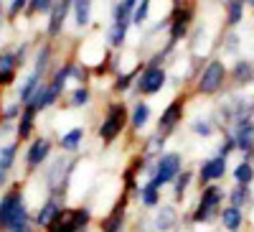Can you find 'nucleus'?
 <instances>
[{
	"instance_id": "obj_1",
	"label": "nucleus",
	"mask_w": 254,
	"mask_h": 232,
	"mask_svg": "<svg viewBox=\"0 0 254 232\" xmlns=\"http://www.w3.org/2000/svg\"><path fill=\"white\" fill-rule=\"evenodd\" d=\"M18 227H36L33 212L26 204V186L23 181H13L0 194V232L18 230Z\"/></svg>"
},
{
	"instance_id": "obj_2",
	"label": "nucleus",
	"mask_w": 254,
	"mask_h": 232,
	"mask_svg": "<svg viewBox=\"0 0 254 232\" xmlns=\"http://www.w3.org/2000/svg\"><path fill=\"white\" fill-rule=\"evenodd\" d=\"M224 204H226V189L221 184L201 186L196 207H193V212H190L188 222L190 225H208V222H214V220H219V212H221Z\"/></svg>"
},
{
	"instance_id": "obj_3",
	"label": "nucleus",
	"mask_w": 254,
	"mask_h": 232,
	"mask_svg": "<svg viewBox=\"0 0 254 232\" xmlns=\"http://www.w3.org/2000/svg\"><path fill=\"white\" fill-rule=\"evenodd\" d=\"M127 125H130V110L125 108V102H112L107 108V113H104L99 128H97V138L104 145H112L115 140L122 138Z\"/></svg>"
},
{
	"instance_id": "obj_4",
	"label": "nucleus",
	"mask_w": 254,
	"mask_h": 232,
	"mask_svg": "<svg viewBox=\"0 0 254 232\" xmlns=\"http://www.w3.org/2000/svg\"><path fill=\"white\" fill-rule=\"evenodd\" d=\"M229 79V69L221 59H211L208 64L198 72V79H196V92L203 95V97H214L224 90V84Z\"/></svg>"
},
{
	"instance_id": "obj_5",
	"label": "nucleus",
	"mask_w": 254,
	"mask_h": 232,
	"mask_svg": "<svg viewBox=\"0 0 254 232\" xmlns=\"http://www.w3.org/2000/svg\"><path fill=\"white\" fill-rule=\"evenodd\" d=\"M94 222V212L87 204L79 207H66L61 212V217L46 230V232H87Z\"/></svg>"
},
{
	"instance_id": "obj_6",
	"label": "nucleus",
	"mask_w": 254,
	"mask_h": 232,
	"mask_svg": "<svg viewBox=\"0 0 254 232\" xmlns=\"http://www.w3.org/2000/svg\"><path fill=\"white\" fill-rule=\"evenodd\" d=\"M186 168V163H183V156L178 153V151H165V153H160L158 158H155V166H153V174H150V181L158 186V189H163V186H171L173 184V179Z\"/></svg>"
},
{
	"instance_id": "obj_7",
	"label": "nucleus",
	"mask_w": 254,
	"mask_h": 232,
	"mask_svg": "<svg viewBox=\"0 0 254 232\" xmlns=\"http://www.w3.org/2000/svg\"><path fill=\"white\" fill-rule=\"evenodd\" d=\"M51 153H54V143H51V138H46V135H36V138H33L31 143H28L26 153H23L26 176L36 174L38 168H44V166L49 163Z\"/></svg>"
},
{
	"instance_id": "obj_8",
	"label": "nucleus",
	"mask_w": 254,
	"mask_h": 232,
	"mask_svg": "<svg viewBox=\"0 0 254 232\" xmlns=\"http://www.w3.org/2000/svg\"><path fill=\"white\" fill-rule=\"evenodd\" d=\"M229 176V158L224 156H208L198 163L196 168V184L198 186H208V184H221Z\"/></svg>"
},
{
	"instance_id": "obj_9",
	"label": "nucleus",
	"mask_w": 254,
	"mask_h": 232,
	"mask_svg": "<svg viewBox=\"0 0 254 232\" xmlns=\"http://www.w3.org/2000/svg\"><path fill=\"white\" fill-rule=\"evenodd\" d=\"M66 209V197H59V194H46V199L41 202V207L33 212V225H36V230H49L59 217H61V212Z\"/></svg>"
},
{
	"instance_id": "obj_10",
	"label": "nucleus",
	"mask_w": 254,
	"mask_h": 232,
	"mask_svg": "<svg viewBox=\"0 0 254 232\" xmlns=\"http://www.w3.org/2000/svg\"><path fill=\"white\" fill-rule=\"evenodd\" d=\"M226 130L231 133V138H234V143H237V153L244 161L254 163V120H237Z\"/></svg>"
},
{
	"instance_id": "obj_11",
	"label": "nucleus",
	"mask_w": 254,
	"mask_h": 232,
	"mask_svg": "<svg viewBox=\"0 0 254 232\" xmlns=\"http://www.w3.org/2000/svg\"><path fill=\"white\" fill-rule=\"evenodd\" d=\"M183 115H186V100H183V97H176V100L160 113V117H158V130H155V133H160L163 138H171V135L178 130V125L183 122Z\"/></svg>"
},
{
	"instance_id": "obj_12",
	"label": "nucleus",
	"mask_w": 254,
	"mask_h": 232,
	"mask_svg": "<svg viewBox=\"0 0 254 232\" xmlns=\"http://www.w3.org/2000/svg\"><path fill=\"white\" fill-rule=\"evenodd\" d=\"M168 82V72L163 67H145L135 82V87L140 95H158Z\"/></svg>"
},
{
	"instance_id": "obj_13",
	"label": "nucleus",
	"mask_w": 254,
	"mask_h": 232,
	"mask_svg": "<svg viewBox=\"0 0 254 232\" xmlns=\"http://www.w3.org/2000/svg\"><path fill=\"white\" fill-rule=\"evenodd\" d=\"M127 199H130V194H122L115 202V207L99 220V232H125V225H127Z\"/></svg>"
},
{
	"instance_id": "obj_14",
	"label": "nucleus",
	"mask_w": 254,
	"mask_h": 232,
	"mask_svg": "<svg viewBox=\"0 0 254 232\" xmlns=\"http://www.w3.org/2000/svg\"><path fill=\"white\" fill-rule=\"evenodd\" d=\"M153 232H173L181 227V215H178V207L176 204H160L155 207V215L150 220Z\"/></svg>"
},
{
	"instance_id": "obj_15",
	"label": "nucleus",
	"mask_w": 254,
	"mask_h": 232,
	"mask_svg": "<svg viewBox=\"0 0 254 232\" xmlns=\"http://www.w3.org/2000/svg\"><path fill=\"white\" fill-rule=\"evenodd\" d=\"M190 20H193V10L190 8H176L171 15V44H178V41L186 38Z\"/></svg>"
},
{
	"instance_id": "obj_16",
	"label": "nucleus",
	"mask_w": 254,
	"mask_h": 232,
	"mask_svg": "<svg viewBox=\"0 0 254 232\" xmlns=\"http://www.w3.org/2000/svg\"><path fill=\"white\" fill-rule=\"evenodd\" d=\"M219 225H221V230H226V232H242L244 225H247V212H244V209H237V207L224 204L221 212H219Z\"/></svg>"
},
{
	"instance_id": "obj_17",
	"label": "nucleus",
	"mask_w": 254,
	"mask_h": 232,
	"mask_svg": "<svg viewBox=\"0 0 254 232\" xmlns=\"http://www.w3.org/2000/svg\"><path fill=\"white\" fill-rule=\"evenodd\" d=\"M36 117L38 113L28 105H23V113H20L18 122H15V140L18 143H26V140H33V133H36Z\"/></svg>"
},
{
	"instance_id": "obj_18",
	"label": "nucleus",
	"mask_w": 254,
	"mask_h": 232,
	"mask_svg": "<svg viewBox=\"0 0 254 232\" xmlns=\"http://www.w3.org/2000/svg\"><path fill=\"white\" fill-rule=\"evenodd\" d=\"M229 79L234 82V87H249V84H254V61L237 59V64L229 69Z\"/></svg>"
},
{
	"instance_id": "obj_19",
	"label": "nucleus",
	"mask_w": 254,
	"mask_h": 232,
	"mask_svg": "<svg viewBox=\"0 0 254 232\" xmlns=\"http://www.w3.org/2000/svg\"><path fill=\"white\" fill-rule=\"evenodd\" d=\"M193 181H196V171H193V168H183V171L173 179L171 189H173V204H176V207L186 202V197H188V189L193 186Z\"/></svg>"
},
{
	"instance_id": "obj_20",
	"label": "nucleus",
	"mask_w": 254,
	"mask_h": 232,
	"mask_svg": "<svg viewBox=\"0 0 254 232\" xmlns=\"http://www.w3.org/2000/svg\"><path fill=\"white\" fill-rule=\"evenodd\" d=\"M163 189H158L150 179H145V184H140V189H137V202H140V207L142 209H155V207H160L163 204Z\"/></svg>"
},
{
	"instance_id": "obj_21",
	"label": "nucleus",
	"mask_w": 254,
	"mask_h": 232,
	"mask_svg": "<svg viewBox=\"0 0 254 232\" xmlns=\"http://www.w3.org/2000/svg\"><path fill=\"white\" fill-rule=\"evenodd\" d=\"M254 202V192L252 186H242V184H234L231 189H226V204L229 207H237V209H244Z\"/></svg>"
},
{
	"instance_id": "obj_22",
	"label": "nucleus",
	"mask_w": 254,
	"mask_h": 232,
	"mask_svg": "<svg viewBox=\"0 0 254 232\" xmlns=\"http://www.w3.org/2000/svg\"><path fill=\"white\" fill-rule=\"evenodd\" d=\"M165 143H168V138H163L160 133L147 135V138H145V143H142V148H140V156L153 166V163H155V158H158L160 153H165Z\"/></svg>"
},
{
	"instance_id": "obj_23",
	"label": "nucleus",
	"mask_w": 254,
	"mask_h": 232,
	"mask_svg": "<svg viewBox=\"0 0 254 232\" xmlns=\"http://www.w3.org/2000/svg\"><path fill=\"white\" fill-rule=\"evenodd\" d=\"M84 138H87V130H84L81 125H76V128H71V130H66V133L59 135V148H61L64 153H76V151L81 148Z\"/></svg>"
},
{
	"instance_id": "obj_24",
	"label": "nucleus",
	"mask_w": 254,
	"mask_h": 232,
	"mask_svg": "<svg viewBox=\"0 0 254 232\" xmlns=\"http://www.w3.org/2000/svg\"><path fill=\"white\" fill-rule=\"evenodd\" d=\"M71 3H74V0H59V3L54 5L51 18H49V36H51V38H56V36L61 33L64 20H66V13H69Z\"/></svg>"
},
{
	"instance_id": "obj_25",
	"label": "nucleus",
	"mask_w": 254,
	"mask_h": 232,
	"mask_svg": "<svg viewBox=\"0 0 254 232\" xmlns=\"http://www.w3.org/2000/svg\"><path fill=\"white\" fill-rule=\"evenodd\" d=\"M229 176L234 179V184H242V186H252L254 184V163L252 161H239L234 168H229Z\"/></svg>"
},
{
	"instance_id": "obj_26",
	"label": "nucleus",
	"mask_w": 254,
	"mask_h": 232,
	"mask_svg": "<svg viewBox=\"0 0 254 232\" xmlns=\"http://www.w3.org/2000/svg\"><path fill=\"white\" fill-rule=\"evenodd\" d=\"M18 151H20V143L18 140L0 145V171H8V174L13 171L15 161H18Z\"/></svg>"
},
{
	"instance_id": "obj_27",
	"label": "nucleus",
	"mask_w": 254,
	"mask_h": 232,
	"mask_svg": "<svg viewBox=\"0 0 254 232\" xmlns=\"http://www.w3.org/2000/svg\"><path fill=\"white\" fill-rule=\"evenodd\" d=\"M150 113L153 110H150V105H147V102H137L135 108H132V113H130V128L135 133H140L145 125L150 122Z\"/></svg>"
},
{
	"instance_id": "obj_28",
	"label": "nucleus",
	"mask_w": 254,
	"mask_h": 232,
	"mask_svg": "<svg viewBox=\"0 0 254 232\" xmlns=\"http://www.w3.org/2000/svg\"><path fill=\"white\" fill-rule=\"evenodd\" d=\"M41 82H44V77H38L36 72H31V74L23 79V84H20V90H18V102H20V105H28V100L33 97V92L41 87Z\"/></svg>"
},
{
	"instance_id": "obj_29",
	"label": "nucleus",
	"mask_w": 254,
	"mask_h": 232,
	"mask_svg": "<svg viewBox=\"0 0 254 232\" xmlns=\"http://www.w3.org/2000/svg\"><path fill=\"white\" fill-rule=\"evenodd\" d=\"M216 128H219L216 117H196L193 122H190V133H193L196 138H211L216 133Z\"/></svg>"
},
{
	"instance_id": "obj_30",
	"label": "nucleus",
	"mask_w": 254,
	"mask_h": 232,
	"mask_svg": "<svg viewBox=\"0 0 254 232\" xmlns=\"http://www.w3.org/2000/svg\"><path fill=\"white\" fill-rule=\"evenodd\" d=\"M71 8H74V20H76V26H79V28L89 26V20H92V0H74Z\"/></svg>"
},
{
	"instance_id": "obj_31",
	"label": "nucleus",
	"mask_w": 254,
	"mask_h": 232,
	"mask_svg": "<svg viewBox=\"0 0 254 232\" xmlns=\"http://www.w3.org/2000/svg\"><path fill=\"white\" fill-rule=\"evenodd\" d=\"M244 20V0H226V23L234 28Z\"/></svg>"
},
{
	"instance_id": "obj_32",
	"label": "nucleus",
	"mask_w": 254,
	"mask_h": 232,
	"mask_svg": "<svg viewBox=\"0 0 254 232\" xmlns=\"http://www.w3.org/2000/svg\"><path fill=\"white\" fill-rule=\"evenodd\" d=\"M89 100H92V92H89V87H79L69 95V108H84V105H89Z\"/></svg>"
},
{
	"instance_id": "obj_33",
	"label": "nucleus",
	"mask_w": 254,
	"mask_h": 232,
	"mask_svg": "<svg viewBox=\"0 0 254 232\" xmlns=\"http://www.w3.org/2000/svg\"><path fill=\"white\" fill-rule=\"evenodd\" d=\"M150 5H153V0H137V5L132 10V23L135 26H142L147 18H150Z\"/></svg>"
},
{
	"instance_id": "obj_34",
	"label": "nucleus",
	"mask_w": 254,
	"mask_h": 232,
	"mask_svg": "<svg viewBox=\"0 0 254 232\" xmlns=\"http://www.w3.org/2000/svg\"><path fill=\"white\" fill-rule=\"evenodd\" d=\"M56 5V0H28V8L26 13L28 15H38V13H51Z\"/></svg>"
},
{
	"instance_id": "obj_35",
	"label": "nucleus",
	"mask_w": 254,
	"mask_h": 232,
	"mask_svg": "<svg viewBox=\"0 0 254 232\" xmlns=\"http://www.w3.org/2000/svg\"><path fill=\"white\" fill-rule=\"evenodd\" d=\"M49 61H51V46H44V49L38 51V56H36V67H33V72H36L38 77H44L46 69H49Z\"/></svg>"
},
{
	"instance_id": "obj_36",
	"label": "nucleus",
	"mask_w": 254,
	"mask_h": 232,
	"mask_svg": "<svg viewBox=\"0 0 254 232\" xmlns=\"http://www.w3.org/2000/svg\"><path fill=\"white\" fill-rule=\"evenodd\" d=\"M135 77H137V72H135V69H132V72H125V74H117V79H115V92H117V95L127 92V90L132 87Z\"/></svg>"
},
{
	"instance_id": "obj_37",
	"label": "nucleus",
	"mask_w": 254,
	"mask_h": 232,
	"mask_svg": "<svg viewBox=\"0 0 254 232\" xmlns=\"http://www.w3.org/2000/svg\"><path fill=\"white\" fill-rule=\"evenodd\" d=\"M231 153H237V143H234V138H231V133H229V130H224V138H221L219 148H216V156L229 158Z\"/></svg>"
},
{
	"instance_id": "obj_38",
	"label": "nucleus",
	"mask_w": 254,
	"mask_h": 232,
	"mask_svg": "<svg viewBox=\"0 0 254 232\" xmlns=\"http://www.w3.org/2000/svg\"><path fill=\"white\" fill-rule=\"evenodd\" d=\"M15 69H18L15 51H10V49L0 51V72H15Z\"/></svg>"
},
{
	"instance_id": "obj_39",
	"label": "nucleus",
	"mask_w": 254,
	"mask_h": 232,
	"mask_svg": "<svg viewBox=\"0 0 254 232\" xmlns=\"http://www.w3.org/2000/svg\"><path fill=\"white\" fill-rule=\"evenodd\" d=\"M125 36H127V26H112V31H110V44H112V46H122V44H125Z\"/></svg>"
},
{
	"instance_id": "obj_40",
	"label": "nucleus",
	"mask_w": 254,
	"mask_h": 232,
	"mask_svg": "<svg viewBox=\"0 0 254 232\" xmlns=\"http://www.w3.org/2000/svg\"><path fill=\"white\" fill-rule=\"evenodd\" d=\"M26 8H28V0H13L10 8H8V15H10V18H15L18 13H23Z\"/></svg>"
},
{
	"instance_id": "obj_41",
	"label": "nucleus",
	"mask_w": 254,
	"mask_h": 232,
	"mask_svg": "<svg viewBox=\"0 0 254 232\" xmlns=\"http://www.w3.org/2000/svg\"><path fill=\"white\" fill-rule=\"evenodd\" d=\"M237 46H239V36L231 33L229 41H226V54H237Z\"/></svg>"
},
{
	"instance_id": "obj_42",
	"label": "nucleus",
	"mask_w": 254,
	"mask_h": 232,
	"mask_svg": "<svg viewBox=\"0 0 254 232\" xmlns=\"http://www.w3.org/2000/svg\"><path fill=\"white\" fill-rule=\"evenodd\" d=\"M13 79H15V72H0V87H8Z\"/></svg>"
},
{
	"instance_id": "obj_43",
	"label": "nucleus",
	"mask_w": 254,
	"mask_h": 232,
	"mask_svg": "<svg viewBox=\"0 0 254 232\" xmlns=\"http://www.w3.org/2000/svg\"><path fill=\"white\" fill-rule=\"evenodd\" d=\"M8 186H10V174L8 171H0V192H5Z\"/></svg>"
},
{
	"instance_id": "obj_44",
	"label": "nucleus",
	"mask_w": 254,
	"mask_h": 232,
	"mask_svg": "<svg viewBox=\"0 0 254 232\" xmlns=\"http://www.w3.org/2000/svg\"><path fill=\"white\" fill-rule=\"evenodd\" d=\"M8 232H36V227H18V230H8Z\"/></svg>"
},
{
	"instance_id": "obj_45",
	"label": "nucleus",
	"mask_w": 254,
	"mask_h": 232,
	"mask_svg": "<svg viewBox=\"0 0 254 232\" xmlns=\"http://www.w3.org/2000/svg\"><path fill=\"white\" fill-rule=\"evenodd\" d=\"M0 26H3V3H0Z\"/></svg>"
},
{
	"instance_id": "obj_46",
	"label": "nucleus",
	"mask_w": 254,
	"mask_h": 232,
	"mask_svg": "<svg viewBox=\"0 0 254 232\" xmlns=\"http://www.w3.org/2000/svg\"><path fill=\"white\" fill-rule=\"evenodd\" d=\"M244 5H249V8H254V0H244Z\"/></svg>"
},
{
	"instance_id": "obj_47",
	"label": "nucleus",
	"mask_w": 254,
	"mask_h": 232,
	"mask_svg": "<svg viewBox=\"0 0 254 232\" xmlns=\"http://www.w3.org/2000/svg\"><path fill=\"white\" fill-rule=\"evenodd\" d=\"M173 232H188V230H186V227H178V230H173Z\"/></svg>"
},
{
	"instance_id": "obj_48",
	"label": "nucleus",
	"mask_w": 254,
	"mask_h": 232,
	"mask_svg": "<svg viewBox=\"0 0 254 232\" xmlns=\"http://www.w3.org/2000/svg\"><path fill=\"white\" fill-rule=\"evenodd\" d=\"M0 113H3V110H0Z\"/></svg>"
}]
</instances>
